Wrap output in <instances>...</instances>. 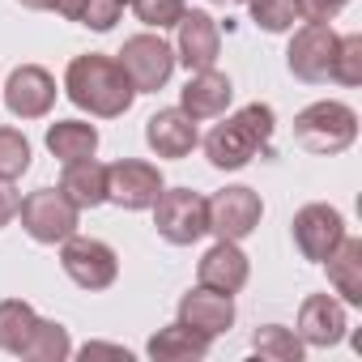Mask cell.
Instances as JSON below:
<instances>
[{"instance_id": "cell-1", "label": "cell", "mask_w": 362, "mask_h": 362, "mask_svg": "<svg viewBox=\"0 0 362 362\" xmlns=\"http://www.w3.org/2000/svg\"><path fill=\"white\" fill-rule=\"evenodd\" d=\"M64 94H69L73 107H81L98 119H119L136 103V90H132L128 73L119 69L115 56H103V52H86V56L69 60Z\"/></svg>"}, {"instance_id": "cell-2", "label": "cell", "mask_w": 362, "mask_h": 362, "mask_svg": "<svg viewBox=\"0 0 362 362\" xmlns=\"http://www.w3.org/2000/svg\"><path fill=\"white\" fill-rule=\"evenodd\" d=\"M218 119L222 124H214L209 136L201 141L209 166H218V170H243L252 158H260L269 149V141L277 132V115L269 103H247L235 115H218Z\"/></svg>"}, {"instance_id": "cell-3", "label": "cell", "mask_w": 362, "mask_h": 362, "mask_svg": "<svg viewBox=\"0 0 362 362\" xmlns=\"http://www.w3.org/2000/svg\"><path fill=\"white\" fill-rule=\"evenodd\" d=\"M294 141L307 153H320V158L345 153L358 141V111L349 103L320 98V103H311L294 115Z\"/></svg>"}, {"instance_id": "cell-4", "label": "cell", "mask_w": 362, "mask_h": 362, "mask_svg": "<svg viewBox=\"0 0 362 362\" xmlns=\"http://www.w3.org/2000/svg\"><path fill=\"white\" fill-rule=\"evenodd\" d=\"M153 230L170 247H192L209 235V197L192 188H162L153 201Z\"/></svg>"}, {"instance_id": "cell-5", "label": "cell", "mask_w": 362, "mask_h": 362, "mask_svg": "<svg viewBox=\"0 0 362 362\" xmlns=\"http://www.w3.org/2000/svg\"><path fill=\"white\" fill-rule=\"evenodd\" d=\"M18 218H22V230L35 239V243H64L69 235H77V222H81V209L60 192V188H39L30 197H22L18 205Z\"/></svg>"}, {"instance_id": "cell-6", "label": "cell", "mask_w": 362, "mask_h": 362, "mask_svg": "<svg viewBox=\"0 0 362 362\" xmlns=\"http://www.w3.org/2000/svg\"><path fill=\"white\" fill-rule=\"evenodd\" d=\"M115 60L128 73V81H132L136 94H158L170 81V73H175V47L162 35H153V30L124 39V47H119Z\"/></svg>"}, {"instance_id": "cell-7", "label": "cell", "mask_w": 362, "mask_h": 362, "mask_svg": "<svg viewBox=\"0 0 362 362\" xmlns=\"http://www.w3.org/2000/svg\"><path fill=\"white\" fill-rule=\"evenodd\" d=\"M60 269H64V277H69L73 286H81V290L94 294V290L115 286V277H119V256H115V247L103 243V239L69 235V239L60 243Z\"/></svg>"}, {"instance_id": "cell-8", "label": "cell", "mask_w": 362, "mask_h": 362, "mask_svg": "<svg viewBox=\"0 0 362 362\" xmlns=\"http://www.w3.org/2000/svg\"><path fill=\"white\" fill-rule=\"evenodd\" d=\"M332 56H337V30L328 22H303V26H294V39L286 47V69L298 81L324 86L332 77Z\"/></svg>"}, {"instance_id": "cell-9", "label": "cell", "mask_w": 362, "mask_h": 362, "mask_svg": "<svg viewBox=\"0 0 362 362\" xmlns=\"http://www.w3.org/2000/svg\"><path fill=\"white\" fill-rule=\"evenodd\" d=\"M166 179L153 162L145 158H119L107 166V201L128 209V214H141V209H153V201L162 197Z\"/></svg>"}, {"instance_id": "cell-10", "label": "cell", "mask_w": 362, "mask_h": 362, "mask_svg": "<svg viewBox=\"0 0 362 362\" xmlns=\"http://www.w3.org/2000/svg\"><path fill=\"white\" fill-rule=\"evenodd\" d=\"M264 218V201L256 188H243V184H230L222 192L209 197V235L218 239H230V243H243Z\"/></svg>"}, {"instance_id": "cell-11", "label": "cell", "mask_w": 362, "mask_h": 362, "mask_svg": "<svg viewBox=\"0 0 362 362\" xmlns=\"http://www.w3.org/2000/svg\"><path fill=\"white\" fill-rule=\"evenodd\" d=\"M290 235H294V247H298L303 260L324 264L337 252V243L345 239V218H341V209H332L324 201H311V205H303L294 214Z\"/></svg>"}, {"instance_id": "cell-12", "label": "cell", "mask_w": 362, "mask_h": 362, "mask_svg": "<svg viewBox=\"0 0 362 362\" xmlns=\"http://www.w3.org/2000/svg\"><path fill=\"white\" fill-rule=\"evenodd\" d=\"M218 56H222V26L205 9H188L175 22V64L201 73V69H218Z\"/></svg>"}, {"instance_id": "cell-13", "label": "cell", "mask_w": 362, "mask_h": 362, "mask_svg": "<svg viewBox=\"0 0 362 362\" xmlns=\"http://www.w3.org/2000/svg\"><path fill=\"white\" fill-rule=\"evenodd\" d=\"M5 107L13 119H43L56 107V77L43 64H18L5 81Z\"/></svg>"}, {"instance_id": "cell-14", "label": "cell", "mask_w": 362, "mask_h": 362, "mask_svg": "<svg viewBox=\"0 0 362 362\" xmlns=\"http://www.w3.org/2000/svg\"><path fill=\"white\" fill-rule=\"evenodd\" d=\"M345 328H349V315H345V303L337 294H307L303 307H298V341L311 345V349H328V345H341L345 341Z\"/></svg>"}, {"instance_id": "cell-15", "label": "cell", "mask_w": 362, "mask_h": 362, "mask_svg": "<svg viewBox=\"0 0 362 362\" xmlns=\"http://www.w3.org/2000/svg\"><path fill=\"white\" fill-rule=\"evenodd\" d=\"M179 324L197 328L201 337H222L235 328V294H222V290H209L197 281V290H188L179 298Z\"/></svg>"}, {"instance_id": "cell-16", "label": "cell", "mask_w": 362, "mask_h": 362, "mask_svg": "<svg viewBox=\"0 0 362 362\" xmlns=\"http://www.w3.org/2000/svg\"><path fill=\"white\" fill-rule=\"evenodd\" d=\"M145 145L158 153V158H188L197 145H201V132H197V119L184 111V107H162L145 119Z\"/></svg>"}, {"instance_id": "cell-17", "label": "cell", "mask_w": 362, "mask_h": 362, "mask_svg": "<svg viewBox=\"0 0 362 362\" xmlns=\"http://www.w3.org/2000/svg\"><path fill=\"white\" fill-rule=\"evenodd\" d=\"M247 277H252V260H247V252H243L239 243H230V239H218V243L201 256V264H197V281L209 286V290H222V294H239V290L247 286Z\"/></svg>"}, {"instance_id": "cell-18", "label": "cell", "mask_w": 362, "mask_h": 362, "mask_svg": "<svg viewBox=\"0 0 362 362\" xmlns=\"http://www.w3.org/2000/svg\"><path fill=\"white\" fill-rule=\"evenodd\" d=\"M230 98H235V86H230V77L218 73V69H201V73H192L188 86L179 90V107H184L197 124H201V119H218V115H226Z\"/></svg>"}, {"instance_id": "cell-19", "label": "cell", "mask_w": 362, "mask_h": 362, "mask_svg": "<svg viewBox=\"0 0 362 362\" xmlns=\"http://www.w3.org/2000/svg\"><path fill=\"white\" fill-rule=\"evenodd\" d=\"M324 269H328V286L337 290V298L345 307H362V239L345 235L337 252L324 260Z\"/></svg>"}, {"instance_id": "cell-20", "label": "cell", "mask_w": 362, "mask_h": 362, "mask_svg": "<svg viewBox=\"0 0 362 362\" xmlns=\"http://www.w3.org/2000/svg\"><path fill=\"white\" fill-rule=\"evenodd\" d=\"M209 337H201L197 328H188V324H166V328H158L153 337H149V345H145V354L153 358V362H201L205 354H209Z\"/></svg>"}, {"instance_id": "cell-21", "label": "cell", "mask_w": 362, "mask_h": 362, "mask_svg": "<svg viewBox=\"0 0 362 362\" xmlns=\"http://www.w3.org/2000/svg\"><path fill=\"white\" fill-rule=\"evenodd\" d=\"M60 192L77 205V209H98L107 205V166L98 158H81L69 162L60 175Z\"/></svg>"}, {"instance_id": "cell-22", "label": "cell", "mask_w": 362, "mask_h": 362, "mask_svg": "<svg viewBox=\"0 0 362 362\" xmlns=\"http://www.w3.org/2000/svg\"><path fill=\"white\" fill-rule=\"evenodd\" d=\"M47 149L56 162H81V158H94L98 153V128L86 124V119H56L47 128Z\"/></svg>"}, {"instance_id": "cell-23", "label": "cell", "mask_w": 362, "mask_h": 362, "mask_svg": "<svg viewBox=\"0 0 362 362\" xmlns=\"http://www.w3.org/2000/svg\"><path fill=\"white\" fill-rule=\"evenodd\" d=\"M35 324H39V311L26 298H5L0 303V349L22 358L35 337Z\"/></svg>"}, {"instance_id": "cell-24", "label": "cell", "mask_w": 362, "mask_h": 362, "mask_svg": "<svg viewBox=\"0 0 362 362\" xmlns=\"http://www.w3.org/2000/svg\"><path fill=\"white\" fill-rule=\"evenodd\" d=\"M64 22H77L94 35H107L119 18H124V0H64L60 5Z\"/></svg>"}, {"instance_id": "cell-25", "label": "cell", "mask_w": 362, "mask_h": 362, "mask_svg": "<svg viewBox=\"0 0 362 362\" xmlns=\"http://www.w3.org/2000/svg\"><path fill=\"white\" fill-rule=\"evenodd\" d=\"M22 358H26V362H64V358H73V337H69V328L56 324V320H39V324H35V337H30V345H26Z\"/></svg>"}, {"instance_id": "cell-26", "label": "cell", "mask_w": 362, "mask_h": 362, "mask_svg": "<svg viewBox=\"0 0 362 362\" xmlns=\"http://www.w3.org/2000/svg\"><path fill=\"white\" fill-rule=\"evenodd\" d=\"M252 349L260 354V358H269V362H303V341H298V332L294 328H286V324H264V328H256L252 332Z\"/></svg>"}, {"instance_id": "cell-27", "label": "cell", "mask_w": 362, "mask_h": 362, "mask_svg": "<svg viewBox=\"0 0 362 362\" xmlns=\"http://www.w3.org/2000/svg\"><path fill=\"white\" fill-rule=\"evenodd\" d=\"M252 22L264 30V35H290L294 22H303L298 13V0H243Z\"/></svg>"}, {"instance_id": "cell-28", "label": "cell", "mask_w": 362, "mask_h": 362, "mask_svg": "<svg viewBox=\"0 0 362 362\" xmlns=\"http://www.w3.org/2000/svg\"><path fill=\"white\" fill-rule=\"evenodd\" d=\"M30 170V141L18 128H0V179H22Z\"/></svg>"}, {"instance_id": "cell-29", "label": "cell", "mask_w": 362, "mask_h": 362, "mask_svg": "<svg viewBox=\"0 0 362 362\" xmlns=\"http://www.w3.org/2000/svg\"><path fill=\"white\" fill-rule=\"evenodd\" d=\"M341 86H362V35H337V56H332V77Z\"/></svg>"}, {"instance_id": "cell-30", "label": "cell", "mask_w": 362, "mask_h": 362, "mask_svg": "<svg viewBox=\"0 0 362 362\" xmlns=\"http://www.w3.org/2000/svg\"><path fill=\"white\" fill-rule=\"evenodd\" d=\"M132 13L145 30H170L179 18L188 13V0H132Z\"/></svg>"}, {"instance_id": "cell-31", "label": "cell", "mask_w": 362, "mask_h": 362, "mask_svg": "<svg viewBox=\"0 0 362 362\" xmlns=\"http://www.w3.org/2000/svg\"><path fill=\"white\" fill-rule=\"evenodd\" d=\"M345 5L349 0H298V13H303V22H332Z\"/></svg>"}, {"instance_id": "cell-32", "label": "cell", "mask_w": 362, "mask_h": 362, "mask_svg": "<svg viewBox=\"0 0 362 362\" xmlns=\"http://www.w3.org/2000/svg\"><path fill=\"white\" fill-rule=\"evenodd\" d=\"M18 205H22V197H18V188L9 184V179H0V230H5L13 218H18Z\"/></svg>"}, {"instance_id": "cell-33", "label": "cell", "mask_w": 362, "mask_h": 362, "mask_svg": "<svg viewBox=\"0 0 362 362\" xmlns=\"http://www.w3.org/2000/svg\"><path fill=\"white\" fill-rule=\"evenodd\" d=\"M81 358H119V362H128L132 354H128L124 345H107V341H90V345L81 349Z\"/></svg>"}, {"instance_id": "cell-34", "label": "cell", "mask_w": 362, "mask_h": 362, "mask_svg": "<svg viewBox=\"0 0 362 362\" xmlns=\"http://www.w3.org/2000/svg\"><path fill=\"white\" fill-rule=\"evenodd\" d=\"M22 9H35V13H60L64 0H18Z\"/></svg>"}, {"instance_id": "cell-35", "label": "cell", "mask_w": 362, "mask_h": 362, "mask_svg": "<svg viewBox=\"0 0 362 362\" xmlns=\"http://www.w3.org/2000/svg\"><path fill=\"white\" fill-rule=\"evenodd\" d=\"M214 5H235V0H214Z\"/></svg>"}, {"instance_id": "cell-36", "label": "cell", "mask_w": 362, "mask_h": 362, "mask_svg": "<svg viewBox=\"0 0 362 362\" xmlns=\"http://www.w3.org/2000/svg\"><path fill=\"white\" fill-rule=\"evenodd\" d=\"M124 5H132V0H124Z\"/></svg>"}]
</instances>
